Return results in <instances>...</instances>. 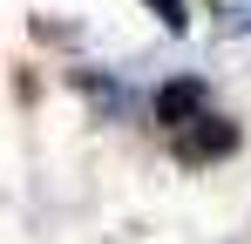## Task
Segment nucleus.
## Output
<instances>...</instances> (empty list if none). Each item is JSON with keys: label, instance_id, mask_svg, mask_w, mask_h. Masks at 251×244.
I'll return each instance as SVG.
<instances>
[{"label": "nucleus", "instance_id": "obj_1", "mask_svg": "<svg viewBox=\"0 0 251 244\" xmlns=\"http://www.w3.org/2000/svg\"><path fill=\"white\" fill-rule=\"evenodd\" d=\"M204 116H210V88L197 75L156 88V122H163V129H190V122H204Z\"/></svg>", "mask_w": 251, "mask_h": 244}, {"label": "nucleus", "instance_id": "obj_2", "mask_svg": "<svg viewBox=\"0 0 251 244\" xmlns=\"http://www.w3.org/2000/svg\"><path fill=\"white\" fill-rule=\"evenodd\" d=\"M238 149V129L231 122H217V116H204V129L183 143V163H204V156H231Z\"/></svg>", "mask_w": 251, "mask_h": 244}, {"label": "nucleus", "instance_id": "obj_3", "mask_svg": "<svg viewBox=\"0 0 251 244\" xmlns=\"http://www.w3.org/2000/svg\"><path fill=\"white\" fill-rule=\"evenodd\" d=\"M217 27L224 34H251V0H217Z\"/></svg>", "mask_w": 251, "mask_h": 244}, {"label": "nucleus", "instance_id": "obj_4", "mask_svg": "<svg viewBox=\"0 0 251 244\" xmlns=\"http://www.w3.org/2000/svg\"><path fill=\"white\" fill-rule=\"evenodd\" d=\"M150 7H163V27H183V0H150Z\"/></svg>", "mask_w": 251, "mask_h": 244}]
</instances>
